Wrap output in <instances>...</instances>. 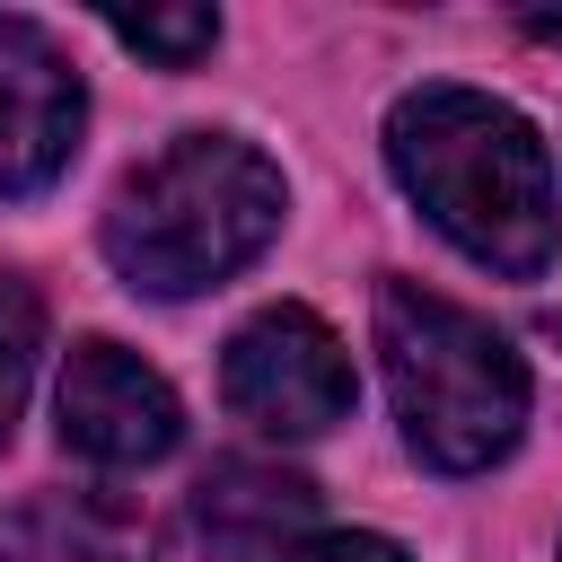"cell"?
Listing matches in <instances>:
<instances>
[{"instance_id":"obj_1","label":"cell","mask_w":562,"mask_h":562,"mask_svg":"<svg viewBox=\"0 0 562 562\" xmlns=\"http://www.w3.org/2000/svg\"><path fill=\"white\" fill-rule=\"evenodd\" d=\"M386 167L422 202V220L474 255L483 272L536 281L562 255V193H553V149L536 123L483 88L430 79L386 105Z\"/></svg>"},{"instance_id":"obj_2","label":"cell","mask_w":562,"mask_h":562,"mask_svg":"<svg viewBox=\"0 0 562 562\" xmlns=\"http://www.w3.org/2000/svg\"><path fill=\"white\" fill-rule=\"evenodd\" d=\"M281 167L237 132H176L105 202V263L140 299H202L281 237Z\"/></svg>"},{"instance_id":"obj_3","label":"cell","mask_w":562,"mask_h":562,"mask_svg":"<svg viewBox=\"0 0 562 562\" xmlns=\"http://www.w3.org/2000/svg\"><path fill=\"white\" fill-rule=\"evenodd\" d=\"M378 360L404 448L430 474H483L527 430V360L457 299L422 281H378Z\"/></svg>"},{"instance_id":"obj_4","label":"cell","mask_w":562,"mask_h":562,"mask_svg":"<svg viewBox=\"0 0 562 562\" xmlns=\"http://www.w3.org/2000/svg\"><path fill=\"white\" fill-rule=\"evenodd\" d=\"M220 395H228V413H237L246 430H263V439H316V430H334V422L351 413L360 378H351L342 334H334L316 307L281 299V307H263V316H246V325L228 334V351H220Z\"/></svg>"},{"instance_id":"obj_5","label":"cell","mask_w":562,"mask_h":562,"mask_svg":"<svg viewBox=\"0 0 562 562\" xmlns=\"http://www.w3.org/2000/svg\"><path fill=\"white\" fill-rule=\"evenodd\" d=\"M53 422H61V448H70V457L114 465V474L158 465V457L184 439L176 386H167L140 351H123V342H105V334L70 342L61 386H53Z\"/></svg>"},{"instance_id":"obj_6","label":"cell","mask_w":562,"mask_h":562,"mask_svg":"<svg viewBox=\"0 0 562 562\" xmlns=\"http://www.w3.org/2000/svg\"><path fill=\"white\" fill-rule=\"evenodd\" d=\"M79 123H88V88H79L70 53L35 18L0 9V193L9 202L44 193L70 167Z\"/></svg>"},{"instance_id":"obj_7","label":"cell","mask_w":562,"mask_h":562,"mask_svg":"<svg viewBox=\"0 0 562 562\" xmlns=\"http://www.w3.org/2000/svg\"><path fill=\"white\" fill-rule=\"evenodd\" d=\"M316 518V483L290 474V465H255V457H228L202 474L193 492V527L211 553H237V562H263L281 544H299Z\"/></svg>"},{"instance_id":"obj_8","label":"cell","mask_w":562,"mask_h":562,"mask_svg":"<svg viewBox=\"0 0 562 562\" xmlns=\"http://www.w3.org/2000/svg\"><path fill=\"white\" fill-rule=\"evenodd\" d=\"M105 35L132 44V53L158 61V70H193V61L220 44V9H114Z\"/></svg>"},{"instance_id":"obj_9","label":"cell","mask_w":562,"mask_h":562,"mask_svg":"<svg viewBox=\"0 0 562 562\" xmlns=\"http://www.w3.org/2000/svg\"><path fill=\"white\" fill-rule=\"evenodd\" d=\"M35 360H44V299L0 272V448L18 430V404L35 386Z\"/></svg>"},{"instance_id":"obj_10","label":"cell","mask_w":562,"mask_h":562,"mask_svg":"<svg viewBox=\"0 0 562 562\" xmlns=\"http://www.w3.org/2000/svg\"><path fill=\"white\" fill-rule=\"evenodd\" d=\"M263 562H413V553L395 536H369V527H307L299 544H281Z\"/></svg>"},{"instance_id":"obj_11","label":"cell","mask_w":562,"mask_h":562,"mask_svg":"<svg viewBox=\"0 0 562 562\" xmlns=\"http://www.w3.org/2000/svg\"><path fill=\"white\" fill-rule=\"evenodd\" d=\"M553 334H562V316H553Z\"/></svg>"}]
</instances>
